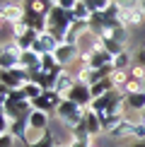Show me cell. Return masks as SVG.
<instances>
[{"label": "cell", "instance_id": "obj_1", "mask_svg": "<svg viewBox=\"0 0 145 147\" xmlns=\"http://www.w3.org/2000/svg\"><path fill=\"white\" fill-rule=\"evenodd\" d=\"M85 111H87V109H82L80 104H75V101H70V99H63V101H60V106L56 109V121H60L68 130H72V128L85 118Z\"/></svg>", "mask_w": 145, "mask_h": 147}, {"label": "cell", "instance_id": "obj_2", "mask_svg": "<svg viewBox=\"0 0 145 147\" xmlns=\"http://www.w3.org/2000/svg\"><path fill=\"white\" fill-rule=\"evenodd\" d=\"M27 82H32V75L24 68H12V70L0 72V84L7 89H22Z\"/></svg>", "mask_w": 145, "mask_h": 147}, {"label": "cell", "instance_id": "obj_3", "mask_svg": "<svg viewBox=\"0 0 145 147\" xmlns=\"http://www.w3.org/2000/svg\"><path fill=\"white\" fill-rule=\"evenodd\" d=\"M80 53H82V51H80V46H77V44H60L53 56H56L58 65H60L63 70H70L72 65L80 60Z\"/></svg>", "mask_w": 145, "mask_h": 147}, {"label": "cell", "instance_id": "obj_4", "mask_svg": "<svg viewBox=\"0 0 145 147\" xmlns=\"http://www.w3.org/2000/svg\"><path fill=\"white\" fill-rule=\"evenodd\" d=\"M3 106V116H7L10 121H29V116H32L34 111V106H32V101H20V104H0Z\"/></svg>", "mask_w": 145, "mask_h": 147}, {"label": "cell", "instance_id": "obj_5", "mask_svg": "<svg viewBox=\"0 0 145 147\" xmlns=\"http://www.w3.org/2000/svg\"><path fill=\"white\" fill-rule=\"evenodd\" d=\"M60 101H63V96L58 94L56 89H46L44 94L39 96L36 101H32V106L36 111H46V113H56V109L60 106Z\"/></svg>", "mask_w": 145, "mask_h": 147}, {"label": "cell", "instance_id": "obj_6", "mask_svg": "<svg viewBox=\"0 0 145 147\" xmlns=\"http://www.w3.org/2000/svg\"><path fill=\"white\" fill-rule=\"evenodd\" d=\"M65 99H70V101L80 104L82 109H89V106H92V101H94V96H92V89H89L85 82H77L75 87L68 92V96H65Z\"/></svg>", "mask_w": 145, "mask_h": 147}, {"label": "cell", "instance_id": "obj_7", "mask_svg": "<svg viewBox=\"0 0 145 147\" xmlns=\"http://www.w3.org/2000/svg\"><path fill=\"white\" fill-rule=\"evenodd\" d=\"M0 17H3V24H17V22H22L24 17H27V10H24V5L22 3H3V12H0Z\"/></svg>", "mask_w": 145, "mask_h": 147}, {"label": "cell", "instance_id": "obj_8", "mask_svg": "<svg viewBox=\"0 0 145 147\" xmlns=\"http://www.w3.org/2000/svg\"><path fill=\"white\" fill-rule=\"evenodd\" d=\"M119 22L123 24V27H140V24L145 22V12L140 10V5H138L136 10H121L119 12Z\"/></svg>", "mask_w": 145, "mask_h": 147}, {"label": "cell", "instance_id": "obj_9", "mask_svg": "<svg viewBox=\"0 0 145 147\" xmlns=\"http://www.w3.org/2000/svg\"><path fill=\"white\" fill-rule=\"evenodd\" d=\"M20 68H24L29 75L41 72V56H39L36 51H24L22 58H20Z\"/></svg>", "mask_w": 145, "mask_h": 147}, {"label": "cell", "instance_id": "obj_10", "mask_svg": "<svg viewBox=\"0 0 145 147\" xmlns=\"http://www.w3.org/2000/svg\"><path fill=\"white\" fill-rule=\"evenodd\" d=\"M58 46H60V44H58V41L46 32V34H39V39H36V44H34L32 51H36L39 56H46V53H56V48H58Z\"/></svg>", "mask_w": 145, "mask_h": 147}, {"label": "cell", "instance_id": "obj_11", "mask_svg": "<svg viewBox=\"0 0 145 147\" xmlns=\"http://www.w3.org/2000/svg\"><path fill=\"white\" fill-rule=\"evenodd\" d=\"M75 84H77V77H75V72H70V70H63V72H60V77L56 80V87H53V89H56L58 94L65 99V96H68V92H70L72 87H75Z\"/></svg>", "mask_w": 145, "mask_h": 147}, {"label": "cell", "instance_id": "obj_12", "mask_svg": "<svg viewBox=\"0 0 145 147\" xmlns=\"http://www.w3.org/2000/svg\"><path fill=\"white\" fill-rule=\"evenodd\" d=\"M48 125H51V113L46 111H32V116H29V130H36V133H46Z\"/></svg>", "mask_w": 145, "mask_h": 147}, {"label": "cell", "instance_id": "obj_13", "mask_svg": "<svg viewBox=\"0 0 145 147\" xmlns=\"http://www.w3.org/2000/svg\"><path fill=\"white\" fill-rule=\"evenodd\" d=\"M133 133H136V121H131V118H123V121H121V123L116 125V128H114V130L111 133H109V135H111V138H133Z\"/></svg>", "mask_w": 145, "mask_h": 147}, {"label": "cell", "instance_id": "obj_14", "mask_svg": "<svg viewBox=\"0 0 145 147\" xmlns=\"http://www.w3.org/2000/svg\"><path fill=\"white\" fill-rule=\"evenodd\" d=\"M126 109L133 111V113H143V111H145V92L126 94Z\"/></svg>", "mask_w": 145, "mask_h": 147}, {"label": "cell", "instance_id": "obj_15", "mask_svg": "<svg viewBox=\"0 0 145 147\" xmlns=\"http://www.w3.org/2000/svg\"><path fill=\"white\" fill-rule=\"evenodd\" d=\"M85 123H87V130H89V135H99V133H104L102 130V121H99V116H97L92 109H87L85 111Z\"/></svg>", "mask_w": 145, "mask_h": 147}, {"label": "cell", "instance_id": "obj_16", "mask_svg": "<svg viewBox=\"0 0 145 147\" xmlns=\"http://www.w3.org/2000/svg\"><path fill=\"white\" fill-rule=\"evenodd\" d=\"M133 65H136V60H133L131 51H123V53H119V56L114 58V68L116 70H131Z\"/></svg>", "mask_w": 145, "mask_h": 147}, {"label": "cell", "instance_id": "obj_17", "mask_svg": "<svg viewBox=\"0 0 145 147\" xmlns=\"http://www.w3.org/2000/svg\"><path fill=\"white\" fill-rule=\"evenodd\" d=\"M22 92H24V96H27V101H36L46 89L41 87V84H36V82H27V84L22 87Z\"/></svg>", "mask_w": 145, "mask_h": 147}, {"label": "cell", "instance_id": "obj_18", "mask_svg": "<svg viewBox=\"0 0 145 147\" xmlns=\"http://www.w3.org/2000/svg\"><path fill=\"white\" fill-rule=\"evenodd\" d=\"M128 80H131L128 70H116V68H114V72H111V82H114V87H116V89L123 92L126 84H128Z\"/></svg>", "mask_w": 145, "mask_h": 147}, {"label": "cell", "instance_id": "obj_19", "mask_svg": "<svg viewBox=\"0 0 145 147\" xmlns=\"http://www.w3.org/2000/svg\"><path fill=\"white\" fill-rule=\"evenodd\" d=\"M102 44H104V48L109 53H111L114 58L119 56V53H123V51H128V46H123V44H119V41H114V39H102Z\"/></svg>", "mask_w": 145, "mask_h": 147}, {"label": "cell", "instance_id": "obj_20", "mask_svg": "<svg viewBox=\"0 0 145 147\" xmlns=\"http://www.w3.org/2000/svg\"><path fill=\"white\" fill-rule=\"evenodd\" d=\"M12 68H20V60H17V58H12L10 56V53H3V51H0V70H12Z\"/></svg>", "mask_w": 145, "mask_h": 147}, {"label": "cell", "instance_id": "obj_21", "mask_svg": "<svg viewBox=\"0 0 145 147\" xmlns=\"http://www.w3.org/2000/svg\"><path fill=\"white\" fill-rule=\"evenodd\" d=\"M32 147H56V140H53L51 130H46L44 135H41V140H39V142H34Z\"/></svg>", "mask_w": 145, "mask_h": 147}, {"label": "cell", "instance_id": "obj_22", "mask_svg": "<svg viewBox=\"0 0 145 147\" xmlns=\"http://www.w3.org/2000/svg\"><path fill=\"white\" fill-rule=\"evenodd\" d=\"M114 5H116L119 10H136L138 5H140V0H114Z\"/></svg>", "mask_w": 145, "mask_h": 147}, {"label": "cell", "instance_id": "obj_23", "mask_svg": "<svg viewBox=\"0 0 145 147\" xmlns=\"http://www.w3.org/2000/svg\"><path fill=\"white\" fill-rule=\"evenodd\" d=\"M128 75H131V80H138V82H143V80H145V68L136 63V65L128 70Z\"/></svg>", "mask_w": 145, "mask_h": 147}, {"label": "cell", "instance_id": "obj_24", "mask_svg": "<svg viewBox=\"0 0 145 147\" xmlns=\"http://www.w3.org/2000/svg\"><path fill=\"white\" fill-rule=\"evenodd\" d=\"M15 140L12 133H0V147H15Z\"/></svg>", "mask_w": 145, "mask_h": 147}, {"label": "cell", "instance_id": "obj_25", "mask_svg": "<svg viewBox=\"0 0 145 147\" xmlns=\"http://www.w3.org/2000/svg\"><path fill=\"white\" fill-rule=\"evenodd\" d=\"M92 5H94L97 12H106V10L114 5V0H92Z\"/></svg>", "mask_w": 145, "mask_h": 147}, {"label": "cell", "instance_id": "obj_26", "mask_svg": "<svg viewBox=\"0 0 145 147\" xmlns=\"http://www.w3.org/2000/svg\"><path fill=\"white\" fill-rule=\"evenodd\" d=\"M77 3H80V0H58L56 5H58V7H63V10H68V12H72Z\"/></svg>", "mask_w": 145, "mask_h": 147}, {"label": "cell", "instance_id": "obj_27", "mask_svg": "<svg viewBox=\"0 0 145 147\" xmlns=\"http://www.w3.org/2000/svg\"><path fill=\"white\" fill-rule=\"evenodd\" d=\"M133 140H145V125L136 121V133H133Z\"/></svg>", "mask_w": 145, "mask_h": 147}, {"label": "cell", "instance_id": "obj_28", "mask_svg": "<svg viewBox=\"0 0 145 147\" xmlns=\"http://www.w3.org/2000/svg\"><path fill=\"white\" fill-rule=\"evenodd\" d=\"M140 10H143V12H145V0H140Z\"/></svg>", "mask_w": 145, "mask_h": 147}, {"label": "cell", "instance_id": "obj_29", "mask_svg": "<svg viewBox=\"0 0 145 147\" xmlns=\"http://www.w3.org/2000/svg\"><path fill=\"white\" fill-rule=\"evenodd\" d=\"M143 89H145V80H143Z\"/></svg>", "mask_w": 145, "mask_h": 147}, {"label": "cell", "instance_id": "obj_30", "mask_svg": "<svg viewBox=\"0 0 145 147\" xmlns=\"http://www.w3.org/2000/svg\"><path fill=\"white\" fill-rule=\"evenodd\" d=\"M53 3H58V0H53Z\"/></svg>", "mask_w": 145, "mask_h": 147}, {"label": "cell", "instance_id": "obj_31", "mask_svg": "<svg viewBox=\"0 0 145 147\" xmlns=\"http://www.w3.org/2000/svg\"><path fill=\"white\" fill-rule=\"evenodd\" d=\"M143 51H145V46H143Z\"/></svg>", "mask_w": 145, "mask_h": 147}]
</instances>
